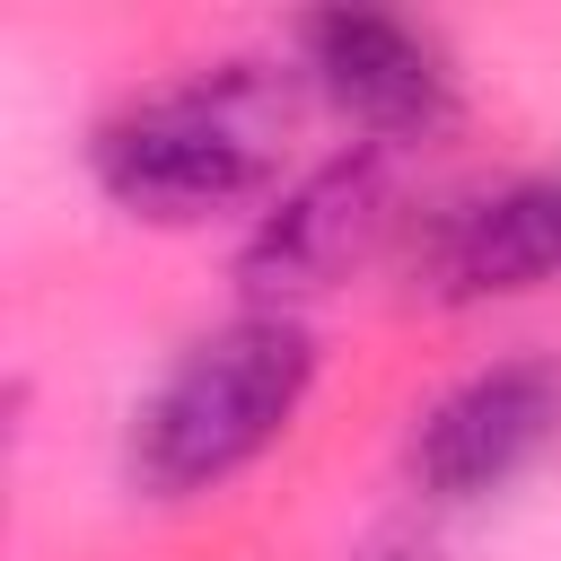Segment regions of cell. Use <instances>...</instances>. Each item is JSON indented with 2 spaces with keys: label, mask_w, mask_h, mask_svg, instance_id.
I'll list each match as a JSON object with an SVG mask.
<instances>
[{
  "label": "cell",
  "mask_w": 561,
  "mask_h": 561,
  "mask_svg": "<svg viewBox=\"0 0 561 561\" xmlns=\"http://www.w3.org/2000/svg\"><path fill=\"white\" fill-rule=\"evenodd\" d=\"M316 394V342L298 316L245 307L184 342L131 412V482L149 500H202L263 465Z\"/></svg>",
  "instance_id": "obj_2"
},
{
  "label": "cell",
  "mask_w": 561,
  "mask_h": 561,
  "mask_svg": "<svg viewBox=\"0 0 561 561\" xmlns=\"http://www.w3.org/2000/svg\"><path fill=\"white\" fill-rule=\"evenodd\" d=\"M289 114L298 105L272 61H210L193 79H167L114 105L88 140V175L123 219L202 228L219 210L280 193Z\"/></svg>",
  "instance_id": "obj_1"
},
{
  "label": "cell",
  "mask_w": 561,
  "mask_h": 561,
  "mask_svg": "<svg viewBox=\"0 0 561 561\" xmlns=\"http://www.w3.org/2000/svg\"><path fill=\"white\" fill-rule=\"evenodd\" d=\"M552 447H561V368L552 359H491V368L456 377L412 421L403 473L438 508H465V500H491L517 473H535Z\"/></svg>",
  "instance_id": "obj_5"
},
{
  "label": "cell",
  "mask_w": 561,
  "mask_h": 561,
  "mask_svg": "<svg viewBox=\"0 0 561 561\" xmlns=\"http://www.w3.org/2000/svg\"><path fill=\"white\" fill-rule=\"evenodd\" d=\"M298 79L359 131V149H412L456 123V61L430 26L394 9L298 18Z\"/></svg>",
  "instance_id": "obj_3"
},
{
  "label": "cell",
  "mask_w": 561,
  "mask_h": 561,
  "mask_svg": "<svg viewBox=\"0 0 561 561\" xmlns=\"http://www.w3.org/2000/svg\"><path fill=\"white\" fill-rule=\"evenodd\" d=\"M412 289L438 307H500L561 289V175H508L421 228Z\"/></svg>",
  "instance_id": "obj_6"
},
{
  "label": "cell",
  "mask_w": 561,
  "mask_h": 561,
  "mask_svg": "<svg viewBox=\"0 0 561 561\" xmlns=\"http://www.w3.org/2000/svg\"><path fill=\"white\" fill-rule=\"evenodd\" d=\"M394 228V167L386 149H342L324 167H307L298 184H280L263 210H254V237H245V307H272V316H298L307 298L342 289Z\"/></svg>",
  "instance_id": "obj_4"
}]
</instances>
